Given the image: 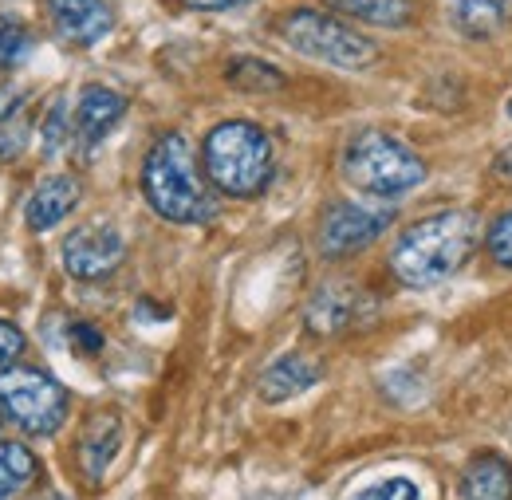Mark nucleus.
Segmentation results:
<instances>
[{"instance_id":"nucleus-1","label":"nucleus","mask_w":512,"mask_h":500,"mask_svg":"<svg viewBox=\"0 0 512 500\" xmlns=\"http://www.w3.org/2000/svg\"><path fill=\"white\" fill-rule=\"evenodd\" d=\"M481 221L469 209H442L422 221H414L390 252V272L406 288H434L449 280L469 252L477 249Z\"/></svg>"},{"instance_id":"nucleus-27","label":"nucleus","mask_w":512,"mask_h":500,"mask_svg":"<svg viewBox=\"0 0 512 500\" xmlns=\"http://www.w3.org/2000/svg\"><path fill=\"white\" fill-rule=\"evenodd\" d=\"M493 174H497L501 182H509V186H512V146H505V150L497 154V162H493Z\"/></svg>"},{"instance_id":"nucleus-18","label":"nucleus","mask_w":512,"mask_h":500,"mask_svg":"<svg viewBox=\"0 0 512 500\" xmlns=\"http://www.w3.org/2000/svg\"><path fill=\"white\" fill-rule=\"evenodd\" d=\"M28 142V99L20 91H0V162L20 158Z\"/></svg>"},{"instance_id":"nucleus-4","label":"nucleus","mask_w":512,"mask_h":500,"mask_svg":"<svg viewBox=\"0 0 512 500\" xmlns=\"http://www.w3.org/2000/svg\"><path fill=\"white\" fill-rule=\"evenodd\" d=\"M343 178L371 197H406L426 182V162L386 130H359L343 150Z\"/></svg>"},{"instance_id":"nucleus-22","label":"nucleus","mask_w":512,"mask_h":500,"mask_svg":"<svg viewBox=\"0 0 512 500\" xmlns=\"http://www.w3.org/2000/svg\"><path fill=\"white\" fill-rule=\"evenodd\" d=\"M485 245H489V256H493L501 268H512V209L509 213H501V217L489 225Z\"/></svg>"},{"instance_id":"nucleus-13","label":"nucleus","mask_w":512,"mask_h":500,"mask_svg":"<svg viewBox=\"0 0 512 500\" xmlns=\"http://www.w3.org/2000/svg\"><path fill=\"white\" fill-rule=\"evenodd\" d=\"M75 205H79V178L52 174V178H44L40 186L32 189V197L24 205V221H28L32 233H48V229H56L60 221L71 217Z\"/></svg>"},{"instance_id":"nucleus-14","label":"nucleus","mask_w":512,"mask_h":500,"mask_svg":"<svg viewBox=\"0 0 512 500\" xmlns=\"http://www.w3.org/2000/svg\"><path fill=\"white\" fill-rule=\"evenodd\" d=\"M320 378H323V367L316 359H308V355H284V359H276V363L260 375L256 394H260L268 406H276V402H288V398L312 390Z\"/></svg>"},{"instance_id":"nucleus-20","label":"nucleus","mask_w":512,"mask_h":500,"mask_svg":"<svg viewBox=\"0 0 512 500\" xmlns=\"http://www.w3.org/2000/svg\"><path fill=\"white\" fill-rule=\"evenodd\" d=\"M225 79H229L237 91H245V95H268V91H280V87H284V75H280L272 63L253 60V56L229 60Z\"/></svg>"},{"instance_id":"nucleus-31","label":"nucleus","mask_w":512,"mask_h":500,"mask_svg":"<svg viewBox=\"0 0 512 500\" xmlns=\"http://www.w3.org/2000/svg\"><path fill=\"white\" fill-rule=\"evenodd\" d=\"M0 414H4V410H0Z\"/></svg>"},{"instance_id":"nucleus-16","label":"nucleus","mask_w":512,"mask_h":500,"mask_svg":"<svg viewBox=\"0 0 512 500\" xmlns=\"http://www.w3.org/2000/svg\"><path fill=\"white\" fill-rule=\"evenodd\" d=\"M457 500H512V465L497 453H481L465 465Z\"/></svg>"},{"instance_id":"nucleus-24","label":"nucleus","mask_w":512,"mask_h":500,"mask_svg":"<svg viewBox=\"0 0 512 500\" xmlns=\"http://www.w3.org/2000/svg\"><path fill=\"white\" fill-rule=\"evenodd\" d=\"M351 500H418V485L410 477H390V481H379Z\"/></svg>"},{"instance_id":"nucleus-15","label":"nucleus","mask_w":512,"mask_h":500,"mask_svg":"<svg viewBox=\"0 0 512 500\" xmlns=\"http://www.w3.org/2000/svg\"><path fill=\"white\" fill-rule=\"evenodd\" d=\"M446 12L469 40H493L512 24V0H446Z\"/></svg>"},{"instance_id":"nucleus-23","label":"nucleus","mask_w":512,"mask_h":500,"mask_svg":"<svg viewBox=\"0 0 512 500\" xmlns=\"http://www.w3.org/2000/svg\"><path fill=\"white\" fill-rule=\"evenodd\" d=\"M40 130H44V150L56 154L67 138H71V126H67V99H56V103H52V111H48V119H44Z\"/></svg>"},{"instance_id":"nucleus-2","label":"nucleus","mask_w":512,"mask_h":500,"mask_svg":"<svg viewBox=\"0 0 512 500\" xmlns=\"http://www.w3.org/2000/svg\"><path fill=\"white\" fill-rule=\"evenodd\" d=\"M142 193L150 209L174 225H205L217 217V197L197 174V158L186 134L166 130L142 162Z\"/></svg>"},{"instance_id":"nucleus-5","label":"nucleus","mask_w":512,"mask_h":500,"mask_svg":"<svg viewBox=\"0 0 512 500\" xmlns=\"http://www.w3.org/2000/svg\"><path fill=\"white\" fill-rule=\"evenodd\" d=\"M280 36L292 52L308 56L339 71H363L379 60V44L367 40L363 32H355L351 24H343L331 12H316V8H296L280 20Z\"/></svg>"},{"instance_id":"nucleus-19","label":"nucleus","mask_w":512,"mask_h":500,"mask_svg":"<svg viewBox=\"0 0 512 500\" xmlns=\"http://www.w3.org/2000/svg\"><path fill=\"white\" fill-rule=\"evenodd\" d=\"M323 4L351 20L383 24V28H398L410 20V0H323Z\"/></svg>"},{"instance_id":"nucleus-17","label":"nucleus","mask_w":512,"mask_h":500,"mask_svg":"<svg viewBox=\"0 0 512 500\" xmlns=\"http://www.w3.org/2000/svg\"><path fill=\"white\" fill-rule=\"evenodd\" d=\"M40 461L24 441H0V500H24L36 485Z\"/></svg>"},{"instance_id":"nucleus-12","label":"nucleus","mask_w":512,"mask_h":500,"mask_svg":"<svg viewBox=\"0 0 512 500\" xmlns=\"http://www.w3.org/2000/svg\"><path fill=\"white\" fill-rule=\"evenodd\" d=\"M367 312H371V300L359 288H351V284L339 280V284H323L320 292L312 296L304 323L316 335H339V331L355 327Z\"/></svg>"},{"instance_id":"nucleus-21","label":"nucleus","mask_w":512,"mask_h":500,"mask_svg":"<svg viewBox=\"0 0 512 500\" xmlns=\"http://www.w3.org/2000/svg\"><path fill=\"white\" fill-rule=\"evenodd\" d=\"M28 48H32V36H28V28L20 24V20H8V16H0V67H12V63H20L28 56Z\"/></svg>"},{"instance_id":"nucleus-10","label":"nucleus","mask_w":512,"mask_h":500,"mask_svg":"<svg viewBox=\"0 0 512 500\" xmlns=\"http://www.w3.org/2000/svg\"><path fill=\"white\" fill-rule=\"evenodd\" d=\"M123 115H127V95H119V91H111V87L91 83V87H83V91H79L75 123H71V138H75L83 150H91V146H99V142L119 126Z\"/></svg>"},{"instance_id":"nucleus-7","label":"nucleus","mask_w":512,"mask_h":500,"mask_svg":"<svg viewBox=\"0 0 512 500\" xmlns=\"http://www.w3.org/2000/svg\"><path fill=\"white\" fill-rule=\"evenodd\" d=\"M60 252H64L67 276H75V280H103V276H111L123 264L127 245H123V233L115 225L87 221V225L67 233Z\"/></svg>"},{"instance_id":"nucleus-9","label":"nucleus","mask_w":512,"mask_h":500,"mask_svg":"<svg viewBox=\"0 0 512 500\" xmlns=\"http://www.w3.org/2000/svg\"><path fill=\"white\" fill-rule=\"evenodd\" d=\"M119 449H123V418H119V410H95L83 422V434H79V445H75V461H79L83 477L91 485H99L107 477V469L115 465Z\"/></svg>"},{"instance_id":"nucleus-11","label":"nucleus","mask_w":512,"mask_h":500,"mask_svg":"<svg viewBox=\"0 0 512 500\" xmlns=\"http://www.w3.org/2000/svg\"><path fill=\"white\" fill-rule=\"evenodd\" d=\"M48 16H52L56 32L79 48L99 44L115 28L111 0H48Z\"/></svg>"},{"instance_id":"nucleus-30","label":"nucleus","mask_w":512,"mask_h":500,"mask_svg":"<svg viewBox=\"0 0 512 500\" xmlns=\"http://www.w3.org/2000/svg\"><path fill=\"white\" fill-rule=\"evenodd\" d=\"M509 119H512V99H509Z\"/></svg>"},{"instance_id":"nucleus-25","label":"nucleus","mask_w":512,"mask_h":500,"mask_svg":"<svg viewBox=\"0 0 512 500\" xmlns=\"http://www.w3.org/2000/svg\"><path fill=\"white\" fill-rule=\"evenodd\" d=\"M24 347H28V339H24V331H20L16 323H8V319H0V371H8V367H16V359L24 355Z\"/></svg>"},{"instance_id":"nucleus-26","label":"nucleus","mask_w":512,"mask_h":500,"mask_svg":"<svg viewBox=\"0 0 512 500\" xmlns=\"http://www.w3.org/2000/svg\"><path fill=\"white\" fill-rule=\"evenodd\" d=\"M67 339H71V347H79L83 355H99V351H103V335H99V327H91V323H71V327H67Z\"/></svg>"},{"instance_id":"nucleus-29","label":"nucleus","mask_w":512,"mask_h":500,"mask_svg":"<svg viewBox=\"0 0 512 500\" xmlns=\"http://www.w3.org/2000/svg\"><path fill=\"white\" fill-rule=\"evenodd\" d=\"M36 500H67L64 493H44V497H36Z\"/></svg>"},{"instance_id":"nucleus-3","label":"nucleus","mask_w":512,"mask_h":500,"mask_svg":"<svg viewBox=\"0 0 512 500\" xmlns=\"http://www.w3.org/2000/svg\"><path fill=\"white\" fill-rule=\"evenodd\" d=\"M201 162L225 197H256L272 182V138L249 119L217 123L205 134Z\"/></svg>"},{"instance_id":"nucleus-6","label":"nucleus","mask_w":512,"mask_h":500,"mask_svg":"<svg viewBox=\"0 0 512 500\" xmlns=\"http://www.w3.org/2000/svg\"><path fill=\"white\" fill-rule=\"evenodd\" d=\"M0 410L32 438H52L67 422V390L64 382L36 371V367H8L0 371Z\"/></svg>"},{"instance_id":"nucleus-28","label":"nucleus","mask_w":512,"mask_h":500,"mask_svg":"<svg viewBox=\"0 0 512 500\" xmlns=\"http://www.w3.org/2000/svg\"><path fill=\"white\" fill-rule=\"evenodd\" d=\"M190 8H205V12H221V8H237V4H249V0H186Z\"/></svg>"},{"instance_id":"nucleus-8","label":"nucleus","mask_w":512,"mask_h":500,"mask_svg":"<svg viewBox=\"0 0 512 500\" xmlns=\"http://www.w3.org/2000/svg\"><path fill=\"white\" fill-rule=\"evenodd\" d=\"M386 225H390V213L355 205V201H339V205H331V209L323 213L320 252L327 260L351 256V252L367 249L371 241H379Z\"/></svg>"}]
</instances>
